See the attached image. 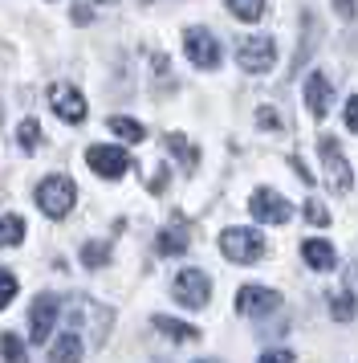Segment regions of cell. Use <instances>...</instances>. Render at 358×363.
Listing matches in <instances>:
<instances>
[{
    "label": "cell",
    "mask_w": 358,
    "mask_h": 363,
    "mask_svg": "<svg viewBox=\"0 0 358 363\" xmlns=\"http://www.w3.org/2000/svg\"><path fill=\"white\" fill-rule=\"evenodd\" d=\"M57 314H62V298H57V294H41L37 302H33V311H29V335H33V343H45L49 335H53V327H57Z\"/></svg>",
    "instance_id": "10"
},
{
    "label": "cell",
    "mask_w": 358,
    "mask_h": 363,
    "mask_svg": "<svg viewBox=\"0 0 358 363\" xmlns=\"http://www.w3.org/2000/svg\"><path fill=\"white\" fill-rule=\"evenodd\" d=\"M37 208L45 216H53V220H62V216H69V208H74V196H78V184L69 180V176H45V180L37 184Z\"/></svg>",
    "instance_id": "2"
},
{
    "label": "cell",
    "mask_w": 358,
    "mask_h": 363,
    "mask_svg": "<svg viewBox=\"0 0 358 363\" xmlns=\"http://www.w3.org/2000/svg\"><path fill=\"white\" fill-rule=\"evenodd\" d=\"M110 323H114V311L110 306H98L94 298H74V302L65 306V330L78 335V339H81V330H86V343L90 347L106 343Z\"/></svg>",
    "instance_id": "1"
},
{
    "label": "cell",
    "mask_w": 358,
    "mask_h": 363,
    "mask_svg": "<svg viewBox=\"0 0 358 363\" xmlns=\"http://www.w3.org/2000/svg\"><path fill=\"white\" fill-rule=\"evenodd\" d=\"M0 359H4V363H29V355H25V343L16 339L13 330H4V335H0Z\"/></svg>",
    "instance_id": "20"
},
{
    "label": "cell",
    "mask_w": 358,
    "mask_h": 363,
    "mask_svg": "<svg viewBox=\"0 0 358 363\" xmlns=\"http://www.w3.org/2000/svg\"><path fill=\"white\" fill-rule=\"evenodd\" d=\"M16 143H21V151H37L41 147V123L37 118H25L21 131H16Z\"/></svg>",
    "instance_id": "25"
},
{
    "label": "cell",
    "mask_w": 358,
    "mask_h": 363,
    "mask_svg": "<svg viewBox=\"0 0 358 363\" xmlns=\"http://www.w3.org/2000/svg\"><path fill=\"white\" fill-rule=\"evenodd\" d=\"M106 127H110L118 139H127V143H143L146 139V127L139 123V118H127V115H114V118H106Z\"/></svg>",
    "instance_id": "18"
},
{
    "label": "cell",
    "mask_w": 358,
    "mask_h": 363,
    "mask_svg": "<svg viewBox=\"0 0 358 363\" xmlns=\"http://www.w3.org/2000/svg\"><path fill=\"white\" fill-rule=\"evenodd\" d=\"M49 106H53V115L62 118V123H69V127L86 123V99H81L74 86L57 82L53 90H49Z\"/></svg>",
    "instance_id": "11"
},
{
    "label": "cell",
    "mask_w": 358,
    "mask_h": 363,
    "mask_svg": "<svg viewBox=\"0 0 358 363\" xmlns=\"http://www.w3.org/2000/svg\"><path fill=\"white\" fill-rule=\"evenodd\" d=\"M25 241V216L4 213L0 216V245H21Z\"/></svg>",
    "instance_id": "19"
},
{
    "label": "cell",
    "mask_w": 358,
    "mask_h": 363,
    "mask_svg": "<svg viewBox=\"0 0 358 363\" xmlns=\"http://www.w3.org/2000/svg\"><path fill=\"white\" fill-rule=\"evenodd\" d=\"M90 17H94V9H86V4H78V9H74V21H78V25H86Z\"/></svg>",
    "instance_id": "32"
},
{
    "label": "cell",
    "mask_w": 358,
    "mask_h": 363,
    "mask_svg": "<svg viewBox=\"0 0 358 363\" xmlns=\"http://www.w3.org/2000/svg\"><path fill=\"white\" fill-rule=\"evenodd\" d=\"M330 314H334L338 323H350V318L358 314V302L346 294V290H342V294H330Z\"/></svg>",
    "instance_id": "23"
},
{
    "label": "cell",
    "mask_w": 358,
    "mask_h": 363,
    "mask_svg": "<svg viewBox=\"0 0 358 363\" xmlns=\"http://www.w3.org/2000/svg\"><path fill=\"white\" fill-rule=\"evenodd\" d=\"M228 13L236 21H260L265 17V4L260 0H228Z\"/></svg>",
    "instance_id": "24"
},
{
    "label": "cell",
    "mask_w": 358,
    "mask_h": 363,
    "mask_svg": "<svg viewBox=\"0 0 358 363\" xmlns=\"http://www.w3.org/2000/svg\"><path fill=\"white\" fill-rule=\"evenodd\" d=\"M220 253L236 265H257L260 253H265V237L260 229H244V225H232V229L220 233Z\"/></svg>",
    "instance_id": "3"
},
{
    "label": "cell",
    "mask_w": 358,
    "mask_h": 363,
    "mask_svg": "<svg viewBox=\"0 0 358 363\" xmlns=\"http://www.w3.org/2000/svg\"><path fill=\"white\" fill-rule=\"evenodd\" d=\"M236 62H241L244 74H265V69H273L277 41H273V37H265V33L244 37L241 45H236Z\"/></svg>",
    "instance_id": "5"
},
{
    "label": "cell",
    "mask_w": 358,
    "mask_h": 363,
    "mask_svg": "<svg viewBox=\"0 0 358 363\" xmlns=\"http://www.w3.org/2000/svg\"><path fill=\"white\" fill-rule=\"evenodd\" d=\"M13 294H16V278L8 274V269H0V311L13 302Z\"/></svg>",
    "instance_id": "27"
},
{
    "label": "cell",
    "mask_w": 358,
    "mask_h": 363,
    "mask_svg": "<svg viewBox=\"0 0 358 363\" xmlns=\"http://www.w3.org/2000/svg\"><path fill=\"white\" fill-rule=\"evenodd\" d=\"M49 363H81V339L65 330L57 343L49 347Z\"/></svg>",
    "instance_id": "16"
},
{
    "label": "cell",
    "mask_w": 358,
    "mask_h": 363,
    "mask_svg": "<svg viewBox=\"0 0 358 363\" xmlns=\"http://www.w3.org/2000/svg\"><path fill=\"white\" fill-rule=\"evenodd\" d=\"M183 53H187V62L200 66V69L220 66V41H216L208 29H187V33H183Z\"/></svg>",
    "instance_id": "9"
},
{
    "label": "cell",
    "mask_w": 358,
    "mask_h": 363,
    "mask_svg": "<svg viewBox=\"0 0 358 363\" xmlns=\"http://www.w3.org/2000/svg\"><path fill=\"white\" fill-rule=\"evenodd\" d=\"M257 363H297V355H293V351H285V347H277V351H265Z\"/></svg>",
    "instance_id": "30"
},
{
    "label": "cell",
    "mask_w": 358,
    "mask_h": 363,
    "mask_svg": "<svg viewBox=\"0 0 358 363\" xmlns=\"http://www.w3.org/2000/svg\"><path fill=\"white\" fill-rule=\"evenodd\" d=\"M281 306V294L277 290H269V286H241V294H236V311L241 314H269Z\"/></svg>",
    "instance_id": "12"
},
{
    "label": "cell",
    "mask_w": 358,
    "mask_h": 363,
    "mask_svg": "<svg viewBox=\"0 0 358 363\" xmlns=\"http://www.w3.org/2000/svg\"><path fill=\"white\" fill-rule=\"evenodd\" d=\"M306 216L313 220V225H318V229H325V225H330V213H325L318 200H309V204H306Z\"/></svg>",
    "instance_id": "29"
},
{
    "label": "cell",
    "mask_w": 358,
    "mask_h": 363,
    "mask_svg": "<svg viewBox=\"0 0 358 363\" xmlns=\"http://www.w3.org/2000/svg\"><path fill=\"white\" fill-rule=\"evenodd\" d=\"M257 123H260V127H265V131H281V127H285V123H281V115H277V111H273V106H260V111H257Z\"/></svg>",
    "instance_id": "26"
},
{
    "label": "cell",
    "mask_w": 358,
    "mask_h": 363,
    "mask_svg": "<svg viewBox=\"0 0 358 363\" xmlns=\"http://www.w3.org/2000/svg\"><path fill=\"white\" fill-rule=\"evenodd\" d=\"M248 208H253V216L260 225H285V220H293V204L281 192H273V188H257L248 196Z\"/></svg>",
    "instance_id": "7"
},
{
    "label": "cell",
    "mask_w": 358,
    "mask_h": 363,
    "mask_svg": "<svg viewBox=\"0 0 358 363\" xmlns=\"http://www.w3.org/2000/svg\"><path fill=\"white\" fill-rule=\"evenodd\" d=\"M167 147L175 151L179 160H183V167H195V164H200V151H195L192 143H187V139L179 135V131H171V135H167Z\"/></svg>",
    "instance_id": "22"
},
{
    "label": "cell",
    "mask_w": 358,
    "mask_h": 363,
    "mask_svg": "<svg viewBox=\"0 0 358 363\" xmlns=\"http://www.w3.org/2000/svg\"><path fill=\"white\" fill-rule=\"evenodd\" d=\"M171 294H175L179 306H187V311H204L208 298H212V278L204 274V269H179Z\"/></svg>",
    "instance_id": "6"
},
{
    "label": "cell",
    "mask_w": 358,
    "mask_h": 363,
    "mask_svg": "<svg viewBox=\"0 0 358 363\" xmlns=\"http://www.w3.org/2000/svg\"><path fill=\"white\" fill-rule=\"evenodd\" d=\"M155 330L167 335V339H175V343H192V339H200V330L195 327L179 323V318H167V314H155Z\"/></svg>",
    "instance_id": "17"
},
{
    "label": "cell",
    "mask_w": 358,
    "mask_h": 363,
    "mask_svg": "<svg viewBox=\"0 0 358 363\" xmlns=\"http://www.w3.org/2000/svg\"><path fill=\"white\" fill-rule=\"evenodd\" d=\"M86 164H90V172L102 176V180H122V176L130 172V155L122 147H106V143H98V147L86 151Z\"/></svg>",
    "instance_id": "8"
},
{
    "label": "cell",
    "mask_w": 358,
    "mask_h": 363,
    "mask_svg": "<svg viewBox=\"0 0 358 363\" xmlns=\"http://www.w3.org/2000/svg\"><path fill=\"white\" fill-rule=\"evenodd\" d=\"M330 99H334V90H330V78L325 74H309L306 78V106L313 118H325L330 111Z\"/></svg>",
    "instance_id": "14"
},
{
    "label": "cell",
    "mask_w": 358,
    "mask_h": 363,
    "mask_svg": "<svg viewBox=\"0 0 358 363\" xmlns=\"http://www.w3.org/2000/svg\"><path fill=\"white\" fill-rule=\"evenodd\" d=\"M110 262V245L106 241H86L81 245V265H90V269H98V265Z\"/></svg>",
    "instance_id": "21"
},
{
    "label": "cell",
    "mask_w": 358,
    "mask_h": 363,
    "mask_svg": "<svg viewBox=\"0 0 358 363\" xmlns=\"http://www.w3.org/2000/svg\"><path fill=\"white\" fill-rule=\"evenodd\" d=\"M301 257H306L309 269H318V274H330L334 265H338V253H334V245L325 241V237H309V241H301Z\"/></svg>",
    "instance_id": "13"
},
{
    "label": "cell",
    "mask_w": 358,
    "mask_h": 363,
    "mask_svg": "<svg viewBox=\"0 0 358 363\" xmlns=\"http://www.w3.org/2000/svg\"><path fill=\"white\" fill-rule=\"evenodd\" d=\"M342 118H346V131L358 135V94H354V99H346V106H342Z\"/></svg>",
    "instance_id": "28"
},
{
    "label": "cell",
    "mask_w": 358,
    "mask_h": 363,
    "mask_svg": "<svg viewBox=\"0 0 358 363\" xmlns=\"http://www.w3.org/2000/svg\"><path fill=\"white\" fill-rule=\"evenodd\" d=\"M289 164H293V172H297V176H301V180H306V188H309V184H313V176H309V167L301 164V160H297V155H289Z\"/></svg>",
    "instance_id": "31"
},
{
    "label": "cell",
    "mask_w": 358,
    "mask_h": 363,
    "mask_svg": "<svg viewBox=\"0 0 358 363\" xmlns=\"http://www.w3.org/2000/svg\"><path fill=\"white\" fill-rule=\"evenodd\" d=\"M187 229L183 225H167V229L159 233V241H155V249H159L163 257H179V253H187Z\"/></svg>",
    "instance_id": "15"
},
{
    "label": "cell",
    "mask_w": 358,
    "mask_h": 363,
    "mask_svg": "<svg viewBox=\"0 0 358 363\" xmlns=\"http://www.w3.org/2000/svg\"><path fill=\"white\" fill-rule=\"evenodd\" d=\"M318 155H322V167H325V188H330L334 196H346V192L354 188V172H350V164H346V151L338 147V139L322 135Z\"/></svg>",
    "instance_id": "4"
},
{
    "label": "cell",
    "mask_w": 358,
    "mask_h": 363,
    "mask_svg": "<svg viewBox=\"0 0 358 363\" xmlns=\"http://www.w3.org/2000/svg\"><path fill=\"white\" fill-rule=\"evenodd\" d=\"M0 118H4V106H0Z\"/></svg>",
    "instance_id": "34"
},
{
    "label": "cell",
    "mask_w": 358,
    "mask_h": 363,
    "mask_svg": "<svg viewBox=\"0 0 358 363\" xmlns=\"http://www.w3.org/2000/svg\"><path fill=\"white\" fill-rule=\"evenodd\" d=\"M346 294L358 302V262H354V269H350V290H346Z\"/></svg>",
    "instance_id": "33"
}]
</instances>
